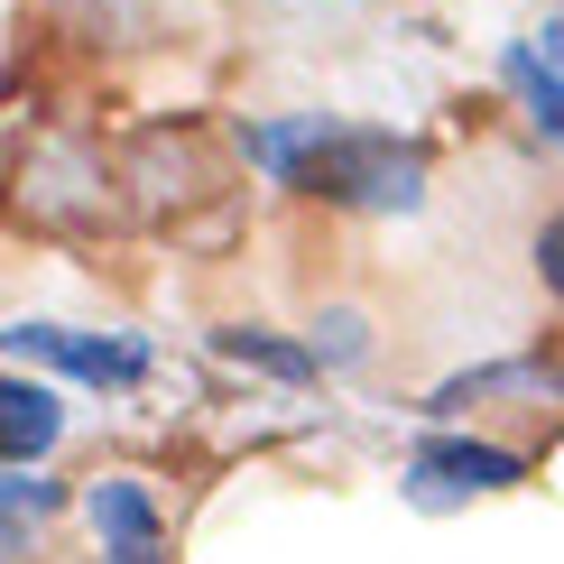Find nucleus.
<instances>
[{"label":"nucleus","instance_id":"obj_1","mask_svg":"<svg viewBox=\"0 0 564 564\" xmlns=\"http://www.w3.org/2000/svg\"><path fill=\"white\" fill-rule=\"evenodd\" d=\"M296 195H324L343 214H416L426 204V149L398 130H351L334 121L315 139V158L296 167Z\"/></svg>","mask_w":564,"mask_h":564},{"label":"nucleus","instance_id":"obj_2","mask_svg":"<svg viewBox=\"0 0 564 564\" xmlns=\"http://www.w3.org/2000/svg\"><path fill=\"white\" fill-rule=\"evenodd\" d=\"M528 481V454H509V444H481V435H426L408 463H398V490H408V509H473V500H500V490Z\"/></svg>","mask_w":564,"mask_h":564},{"label":"nucleus","instance_id":"obj_3","mask_svg":"<svg viewBox=\"0 0 564 564\" xmlns=\"http://www.w3.org/2000/svg\"><path fill=\"white\" fill-rule=\"evenodd\" d=\"M10 351L19 361H46L65 380H93V389H139L149 380V343L139 334H65V324H10Z\"/></svg>","mask_w":564,"mask_h":564},{"label":"nucleus","instance_id":"obj_4","mask_svg":"<svg viewBox=\"0 0 564 564\" xmlns=\"http://www.w3.org/2000/svg\"><path fill=\"white\" fill-rule=\"evenodd\" d=\"M500 75H509V93L528 102V121L564 149V19H546L536 37H509Z\"/></svg>","mask_w":564,"mask_h":564},{"label":"nucleus","instance_id":"obj_5","mask_svg":"<svg viewBox=\"0 0 564 564\" xmlns=\"http://www.w3.org/2000/svg\"><path fill=\"white\" fill-rule=\"evenodd\" d=\"M84 519H93L102 546H167V509H158V490L130 481V473H93L84 481Z\"/></svg>","mask_w":564,"mask_h":564},{"label":"nucleus","instance_id":"obj_6","mask_svg":"<svg viewBox=\"0 0 564 564\" xmlns=\"http://www.w3.org/2000/svg\"><path fill=\"white\" fill-rule=\"evenodd\" d=\"M56 435H65L56 389H37L29 370H10V380H0V454H10V473L46 463V454H56Z\"/></svg>","mask_w":564,"mask_h":564},{"label":"nucleus","instance_id":"obj_7","mask_svg":"<svg viewBox=\"0 0 564 564\" xmlns=\"http://www.w3.org/2000/svg\"><path fill=\"white\" fill-rule=\"evenodd\" d=\"M481 398H564V370L555 361H500V370H463V380H444L426 398V416H463L481 408Z\"/></svg>","mask_w":564,"mask_h":564},{"label":"nucleus","instance_id":"obj_8","mask_svg":"<svg viewBox=\"0 0 564 564\" xmlns=\"http://www.w3.org/2000/svg\"><path fill=\"white\" fill-rule=\"evenodd\" d=\"M214 351L223 361H241V370H260V380H288V389H305L315 380V343H288V334H260V324H223L214 334Z\"/></svg>","mask_w":564,"mask_h":564},{"label":"nucleus","instance_id":"obj_9","mask_svg":"<svg viewBox=\"0 0 564 564\" xmlns=\"http://www.w3.org/2000/svg\"><path fill=\"white\" fill-rule=\"evenodd\" d=\"M334 130L324 111H296V121H241V158L260 176H278V185H296V167L315 158V139Z\"/></svg>","mask_w":564,"mask_h":564},{"label":"nucleus","instance_id":"obj_10","mask_svg":"<svg viewBox=\"0 0 564 564\" xmlns=\"http://www.w3.org/2000/svg\"><path fill=\"white\" fill-rule=\"evenodd\" d=\"M361 351H370V324L351 315V305H334V315L315 324V361H324V370H351Z\"/></svg>","mask_w":564,"mask_h":564},{"label":"nucleus","instance_id":"obj_11","mask_svg":"<svg viewBox=\"0 0 564 564\" xmlns=\"http://www.w3.org/2000/svg\"><path fill=\"white\" fill-rule=\"evenodd\" d=\"M536 288L564 305V214H546V223H536Z\"/></svg>","mask_w":564,"mask_h":564},{"label":"nucleus","instance_id":"obj_12","mask_svg":"<svg viewBox=\"0 0 564 564\" xmlns=\"http://www.w3.org/2000/svg\"><path fill=\"white\" fill-rule=\"evenodd\" d=\"M37 509H56V481H37V473H10V519H37Z\"/></svg>","mask_w":564,"mask_h":564},{"label":"nucleus","instance_id":"obj_13","mask_svg":"<svg viewBox=\"0 0 564 564\" xmlns=\"http://www.w3.org/2000/svg\"><path fill=\"white\" fill-rule=\"evenodd\" d=\"M102 564H167V546H102Z\"/></svg>","mask_w":564,"mask_h":564}]
</instances>
